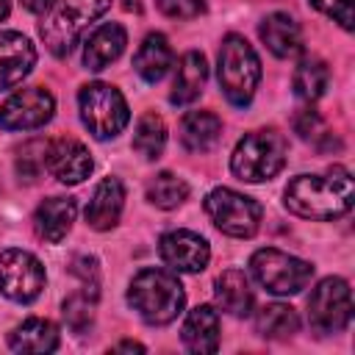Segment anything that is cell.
<instances>
[{"label": "cell", "mask_w": 355, "mask_h": 355, "mask_svg": "<svg viewBox=\"0 0 355 355\" xmlns=\"http://www.w3.org/2000/svg\"><path fill=\"white\" fill-rule=\"evenodd\" d=\"M355 183L344 166H333L322 175H297L283 191V202L291 214L313 222H330L352 208Z\"/></svg>", "instance_id": "1"}, {"label": "cell", "mask_w": 355, "mask_h": 355, "mask_svg": "<svg viewBox=\"0 0 355 355\" xmlns=\"http://www.w3.org/2000/svg\"><path fill=\"white\" fill-rule=\"evenodd\" d=\"M128 302L130 308L153 327H164L178 319V313L186 305V291L175 272L147 266L133 275L128 286Z\"/></svg>", "instance_id": "2"}, {"label": "cell", "mask_w": 355, "mask_h": 355, "mask_svg": "<svg viewBox=\"0 0 355 355\" xmlns=\"http://www.w3.org/2000/svg\"><path fill=\"white\" fill-rule=\"evenodd\" d=\"M108 8L111 0H53L39 25L47 50L58 58L69 55L89 22L100 19Z\"/></svg>", "instance_id": "3"}, {"label": "cell", "mask_w": 355, "mask_h": 355, "mask_svg": "<svg viewBox=\"0 0 355 355\" xmlns=\"http://www.w3.org/2000/svg\"><path fill=\"white\" fill-rule=\"evenodd\" d=\"M286 158H288L286 136L275 128H261L239 139L230 155V172L239 180L263 183L272 180L286 166Z\"/></svg>", "instance_id": "4"}, {"label": "cell", "mask_w": 355, "mask_h": 355, "mask_svg": "<svg viewBox=\"0 0 355 355\" xmlns=\"http://www.w3.org/2000/svg\"><path fill=\"white\" fill-rule=\"evenodd\" d=\"M219 89L233 105H250L255 97V89L261 83V58L252 50V44L239 36L227 33L219 47V67H216Z\"/></svg>", "instance_id": "5"}, {"label": "cell", "mask_w": 355, "mask_h": 355, "mask_svg": "<svg viewBox=\"0 0 355 355\" xmlns=\"http://www.w3.org/2000/svg\"><path fill=\"white\" fill-rule=\"evenodd\" d=\"M78 111H80V122L83 128L97 139H116L128 122H130V108L128 100L122 97V92L111 83L94 80L80 86L78 92Z\"/></svg>", "instance_id": "6"}, {"label": "cell", "mask_w": 355, "mask_h": 355, "mask_svg": "<svg viewBox=\"0 0 355 355\" xmlns=\"http://www.w3.org/2000/svg\"><path fill=\"white\" fill-rule=\"evenodd\" d=\"M250 272L252 277L272 294H300L311 277H313V263L297 258V255H288L283 250H275V247H263V250H255L252 258H250Z\"/></svg>", "instance_id": "7"}, {"label": "cell", "mask_w": 355, "mask_h": 355, "mask_svg": "<svg viewBox=\"0 0 355 355\" xmlns=\"http://www.w3.org/2000/svg\"><path fill=\"white\" fill-rule=\"evenodd\" d=\"M205 214L214 222V227L222 230L225 236L250 239L261 227L263 208L252 197H247V194H241L236 189L219 186V189L208 191V197H205Z\"/></svg>", "instance_id": "8"}, {"label": "cell", "mask_w": 355, "mask_h": 355, "mask_svg": "<svg viewBox=\"0 0 355 355\" xmlns=\"http://www.w3.org/2000/svg\"><path fill=\"white\" fill-rule=\"evenodd\" d=\"M352 319V291L344 277H324L308 297V324L319 336L341 333Z\"/></svg>", "instance_id": "9"}, {"label": "cell", "mask_w": 355, "mask_h": 355, "mask_svg": "<svg viewBox=\"0 0 355 355\" xmlns=\"http://www.w3.org/2000/svg\"><path fill=\"white\" fill-rule=\"evenodd\" d=\"M47 283L42 261L28 250L0 252V294L11 302H33Z\"/></svg>", "instance_id": "10"}, {"label": "cell", "mask_w": 355, "mask_h": 355, "mask_svg": "<svg viewBox=\"0 0 355 355\" xmlns=\"http://www.w3.org/2000/svg\"><path fill=\"white\" fill-rule=\"evenodd\" d=\"M55 100L42 86H28L14 92L0 105V128L3 130H36L53 119Z\"/></svg>", "instance_id": "11"}, {"label": "cell", "mask_w": 355, "mask_h": 355, "mask_svg": "<svg viewBox=\"0 0 355 355\" xmlns=\"http://www.w3.org/2000/svg\"><path fill=\"white\" fill-rule=\"evenodd\" d=\"M158 252L161 261L172 269V272H202L211 261V247L208 241L194 233V230H169L161 236L158 241Z\"/></svg>", "instance_id": "12"}, {"label": "cell", "mask_w": 355, "mask_h": 355, "mask_svg": "<svg viewBox=\"0 0 355 355\" xmlns=\"http://www.w3.org/2000/svg\"><path fill=\"white\" fill-rule=\"evenodd\" d=\"M44 169L58 180V183H67V186H75V183H83L94 164H92V155L89 150L78 141V139H53L47 141L44 147Z\"/></svg>", "instance_id": "13"}, {"label": "cell", "mask_w": 355, "mask_h": 355, "mask_svg": "<svg viewBox=\"0 0 355 355\" xmlns=\"http://www.w3.org/2000/svg\"><path fill=\"white\" fill-rule=\"evenodd\" d=\"M36 64V47L19 31H0V92L19 86Z\"/></svg>", "instance_id": "14"}, {"label": "cell", "mask_w": 355, "mask_h": 355, "mask_svg": "<svg viewBox=\"0 0 355 355\" xmlns=\"http://www.w3.org/2000/svg\"><path fill=\"white\" fill-rule=\"evenodd\" d=\"M122 208H125V186L119 178L108 175L92 191V200L86 205V225L94 230H111L119 222Z\"/></svg>", "instance_id": "15"}, {"label": "cell", "mask_w": 355, "mask_h": 355, "mask_svg": "<svg viewBox=\"0 0 355 355\" xmlns=\"http://www.w3.org/2000/svg\"><path fill=\"white\" fill-rule=\"evenodd\" d=\"M128 44V33L119 22H103L97 25L89 39L83 42V67L92 69V72H100L105 69L111 61H116L122 55Z\"/></svg>", "instance_id": "16"}, {"label": "cell", "mask_w": 355, "mask_h": 355, "mask_svg": "<svg viewBox=\"0 0 355 355\" xmlns=\"http://www.w3.org/2000/svg\"><path fill=\"white\" fill-rule=\"evenodd\" d=\"M75 216H78V202L72 197H47L39 202V208L33 214V227H36L39 239L58 244L72 230Z\"/></svg>", "instance_id": "17"}, {"label": "cell", "mask_w": 355, "mask_h": 355, "mask_svg": "<svg viewBox=\"0 0 355 355\" xmlns=\"http://www.w3.org/2000/svg\"><path fill=\"white\" fill-rule=\"evenodd\" d=\"M183 347L197 355H208L219 349V313L211 305H197L186 313L180 327Z\"/></svg>", "instance_id": "18"}, {"label": "cell", "mask_w": 355, "mask_h": 355, "mask_svg": "<svg viewBox=\"0 0 355 355\" xmlns=\"http://www.w3.org/2000/svg\"><path fill=\"white\" fill-rule=\"evenodd\" d=\"M58 327L50 319L31 316L8 333V347L22 355H47L58 349Z\"/></svg>", "instance_id": "19"}, {"label": "cell", "mask_w": 355, "mask_h": 355, "mask_svg": "<svg viewBox=\"0 0 355 355\" xmlns=\"http://www.w3.org/2000/svg\"><path fill=\"white\" fill-rule=\"evenodd\" d=\"M258 33H261V42L269 47V53L277 58H294L302 53V31H300L297 19L283 11L269 14L261 22Z\"/></svg>", "instance_id": "20"}, {"label": "cell", "mask_w": 355, "mask_h": 355, "mask_svg": "<svg viewBox=\"0 0 355 355\" xmlns=\"http://www.w3.org/2000/svg\"><path fill=\"white\" fill-rule=\"evenodd\" d=\"M205 80H208L205 55L197 53V50L183 53L180 61H178V69H175V83H172V92H169V103L172 105H191L202 94Z\"/></svg>", "instance_id": "21"}, {"label": "cell", "mask_w": 355, "mask_h": 355, "mask_svg": "<svg viewBox=\"0 0 355 355\" xmlns=\"http://www.w3.org/2000/svg\"><path fill=\"white\" fill-rule=\"evenodd\" d=\"M172 61H175V53H172L166 36H164V33H147V36L141 39L136 55H133V69H136V75H139L141 80L158 83V80L169 72Z\"/></svg>", "instance_id": "22"}, {"label": "cell", "mask_w": 355, "mask_h": 355, "mask_svg": "<svg viewBox=\"0 0 355 355\" xmlns=\"http://www.w3.org/2000/svg\"><path fill=\"white\" fill-rule=\"evenodd\" d=\"M214 297H216V305L222 311H227L230 316H250L252 313V288H250V280L241 269H225L216 283H214Z\"/></svg>", "instance_id": "23"}, {"label": "cell", "mask_w": 355, "mask_h": 355, "mask_svg": "<svg viewBox=\"0 0 355 355\" xmlns=\"http://www.w3.org/2000/svg\"><path fill=\"white\" fill-rule=\"evenodd\" d=\"M222 136V119L214 111H189L180 119V144L189 153H208Z\"/></svg>", "instance_id": "24"}, {"label": "cell", "mask_w": 355, "mask_h": 355, "mask_svg": "<svg viewBox=\"0 0 355 355\" xmlns=\"http://www.w3.org/2000/svg\"><path fill=\"white\" fill-rule=\"evenodd\" d=\"M255 330L263 338L272 341H286L300 330V316L291 305L286 302H266L258 313H255Z\"/></svg>", "instance_id": "25"}, {"label": "cell", "mask_w": 355, "mask_h": 355, "mask_svg": "<svg viewBox=\"0 0 355 355\" xmlns=\"http://www.w3.org/2000/svg\"><path fill=\"white\" fill-rule=\"evenodd\" d=\"M330 83V69L322 58H302L294 69V78H291V86H294V94L305 103H313L324 94Z\"/></svg>", "instance_id": "26"}, {"label": "cell", "mask_w": 355, "mask_h": 355, "mask_svg": "<svg viewBox=\"0 0 355 355\" xmlns=\"http://www.w3.org/2000/svg\"><path fill=\"white\" fill-rule=\"evenodd\" d=\"M164 147H166V122L155 111L141 114L136 122V130H133V150L144 161H155V158H161Z\"/></svg>", "instance_id": "27"}, {"label": "cell", "mask_w": 355, "mask_h": 355, "mask_svg": "<svg viewBox=\"0 0 355 355\" xmlns=\"http://www.w3.org/2000/svg\"><path fill=\"white\" fill-rule=\"evenodd\" d=\"M189 197V183L172 172H158L150 183H147V200L155 205V208H164V211H172L178 208L183 200Z\"/></svg>", "instance_id": "28"}, {"label": "cell", "mask_w": 355, "mask_h": 355, "mask_svg": "<svg viewBox=\"0 0 355 355\" xmlns=\"http://www.w3.org/2000/svg\"><path fill=\"white\" fill-rule=\"evenodd\" d=\"M94 302H97V297H92V294H86V291H75L72 297H67L64 300V322H67V327L72 330V333H86L89 327H92V322H94Z\"/></svg>", "instance_id": "29"}, {"label": "cell", "mask_w": 355, "mask_h": 355, "mask_svg": "<svg viewBox=\"0 0 355 355\" xmlns=\"http://www.w3.org/2000/svg\"><path fill=\"white\" fill-rule=\"evenodd\" d=\"M44 147H47L44 141H28L19 150V155H17V172H19L22 180L33 183L39 178V172L44 169Z\"/></svg>", "instance_id": "30"}, {"label": "cell", "mask_w": 355, "mask_h": 355, "mask_svg": "<svg viewBox=\"0 0 355 355\" xmlns=\"http://www.w3.org/2000/svg\"><path fill=\"white\" fill-rule=\"evenodd\" d=\"M69 272L80 280V291L97 297V288H100V269H97V258L92 255H78L69 266Z\"/></svg>", "instance_id": "31"}, {"label": "cell", "mask_w": 355, "mask_h": 355, "mask_svg": "<svg viewBox=\"0 0 355 355\" xmlns=\"http://www.w3.org/2000/svg\"><path fill=\"white\" fill-rule=\"evenodd\" d=\"M155 6L172 19H194L205 11V0H155Z\"/></svg>", "instance_id": "32"}, {"label": "cell", "mask_w": 355, "mask_h": 355, "mask_svg": "<svg viewBox=\"0 0 355 355\" xmlns=\"http://www.w3.org/2000/svg\"><path fill=\"white\" fill-rule=\"evenodd\" d=\"M311 6L338 22L344 31H352V0H311Z\"/></svg>", "instance_id": "33"}, {"label": "cell", "mask_w": 355, "mask_h": 355, "mask_svg": "<svg viewBox=\"0 0 355 355\" xmlns=\"http://www.w3.org/2000/svg\"><path fill=\"white\" fill-rule=\"evenodd\" d=\"M294 130H297L302 139H311V136H316V130H322V116H319L313 108H302V111L294 116Z\"/></svg>", "instance_id": "34"}, {"label": "cell", "mask_w": 355, "mask_h": 355, "mask_svg": "<svg viewBox=\"0 0 355 355\" xmlns=\"http://www.w3.org/2000/svg\"><path fill=\"white\" fill-rule=\"evenodd\" d=\"M19 3H22L28 11H33V14H44L53 0H19Z\"/></svg>", "instance_id": "35"}, {"label": "cell", "mask_w": 355, "mask_h": 355, "mask_svg": "<svg viewBox=\"0 0 355 355\" xmlns=\"http://www.w3.org/2000/svg\"><path fill=\"white\" fill-rule=\"evenodd\" d=\"M114 352H144V344H139V341H119L114 347Z\"/></svg>", "instance_id": "36"}, {"label": "cell", "mask_w": 355, "mask_h": 355, "mask_svg": "<svg viewBox=\"0 0 355 355\" xmlns=\"http://www.w3.org/2000/svg\"><path fill=\"white\" fill-rule=\"evenodd\" d=\"M8 11H11V3L8 0H0V22L8 17Z\"/></svg>", "instance_id": "37"}]
</instances>
